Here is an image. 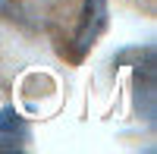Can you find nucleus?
<instances>
[{
  "mask_svg": "<svg viewBox=\"0 0 157 154\" xmlns=\"http://www.w3.org/2000/svg\"><path fill=\"white\" fill-rule=\"evenodd\" d=\"M107 25V0H85V13H82V25L75 32V54L82 57L85 50L98 41V35Z\"/></svg>",
  "mask_w": 157,
  "mask_h": 154,
  "instance_id": "obj_1",
  "label": "nucleus"
},
{
  "mask_svg": "<svg viewBox=\"0 0 157 154\" xmlns=\"http://www.w3.org/2000/svg\"><path fill=\"white\" fill-rule=\"evenodd\" d=\"M25 138H29V132H25V123L19 120L16 110H3L0 113V148L6 151H16L25 145Z\"/></svg>",
  "mask_w": 157,
  "mask_h": 154,
  "instance_id": "obj_2",
  "label": "nucleus"
}]
</instances>
